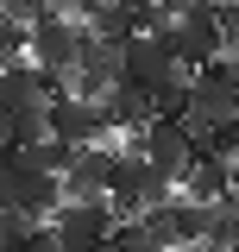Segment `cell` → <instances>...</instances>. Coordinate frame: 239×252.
I'll use <instances>...</instances> for the list:
<instances>
[{
	"label": "cell",
	"mask_w": 239,
	"mask_h": 252,
	"mask_svg": "<svg viewBox=\"0 0 239 252\" xmlns=\"http://www.w3.org/2000/svg\"><path fill=\"white\" fill-rule=\"evenodd\" d=\"M151 32H157V38H164V44H170V51L189 63V69H202V63L227 57V44H233V32H227V13H220V6H195V0L182 6L177 19L164 13Z\"/></svg>",
	"instance_id": "3"
},
{
	"label": "cell",
	"mask_w": 239,
	"mask_h": 252,
	"mask_svg": "<svg viewBox=\"0 0 239 252\" xmlns=\"http://www.w3.org/2000/svg\"><path fill=\"white\" fill-rule=\"evenodd\" d=\"M13 152V114H6V107H0V158Z\"/></svg>",
	"instance_id": "16"
},
{
	"label": "cell",
	"mask_w": 239,
	"mask_h": 252,
	"mask_svg": "<svg viewBox=\"0 0 239 252\" xmlns=\"http://www.w3.org/2000/svg\"><path fill=\"white\" fill-rule=\"evenodd\" d=\"M120 152H139V158H151L164 177H177L182 183V170L195 164V132H189V120H157L151 126H139V132H120Z\"/></svg>",
	"instance_id": "5"
},
{
	"label": "cell",
	"mask_w": 239,
	"mask_h": 252,
	"mask_svg": "<svg viewBox=\"0 0 239 252\" xmlns=\"http://www.w3.org/2000/svg\"><path fill=\"white\" fill-rule=\"evenodd\" d=\"M63 202V177L57 170H44L26 145H13V152L0 158V208H19L31 220H51Z\"/></svg>",
	"instance_id": "2"
},
{
	"label": "cell",
	"mask_w": 239,
	"mask_h": 252,
	"mask_svg": "<svg viewBox=\"0 0 239 252\" xmlns=\"http://www.w3.org/2000/svg\"><path fill=\"white\" fill-rule=\"evenodd\" d=\"M239 240V195H220V202H208V233H202V246H233Z\"/></svg>",
	"instance_id": "12"
},
{
	"label": "cell",
	"mask_w": 239,
	"mask_h": 252,
	"mask_svg": "<svg viewBox=\"0 0 239 252\" xmlns=\"http://www.w3.org/2000/svg\"><path fill=\"white\" fill-rule=\"evenodd\" d=\"M6 114H13V145H38V139H51V101L6 107Z\"/></svg>",
	"instance_id": "14"
},
{
	"label": "cell",
	"mask_w": 239,
	"mask_h": 252,
	"mask_svg": "<svg viewBox=\"0 0 239 252\" xmlns=\"http://www.w3.org/2000/svg\"><path fill=\"white\" fill-rule=\"evenodd\" d=\"M233 195H239V158H233Z\"/></svg>",
	"instance_id": "19"
},
{
	"label": "cell",
	"mask_w": 239,
	"mask_h": 252,
	"mask_svg": "<svg viewBox=\"0 0 239 252\" xmlns=\"http://www.w3.org/2000/svg\"><path fill=\"white\" fill-rule=\"evenodd\" d=\"M182 195H195V202H220V195H233V158L195 152V164L182 170Z\"/></svg>",
	"instance_id": "11"
},
{
	"label": "cell",
	"mask_w": 239,
	"mask_h": 252,
	"mask_svg": "<svg viewBox=\"0 0 239 252\" xmlns=\"http://www.w3.org/2000/svg\"><path fill=\"white\" fill-rule=\"evenodd\" d=\"M89 19H76V13H63V6H44L38 19H31V63L51 76V89L69 94V69L82 57V44H89Z\"/></svg>",
	"instance_id": "1"
},
{
	"label": "cell",
	"mask_w": 239,
	"mask_h": 252,
	"mask_svg": "<svg viewBox=\"0 0 239 252\" xmlns=\"http://www.w3.org/2000/svg\"><path fill=\"white\" fill-rule=\"evenodd\" d=\"M177 252H220V246H202V240H195V246H177Z\"/></svg>",
	"instance_id": "17"
},
{
	"label": "cell",
	"mask_w": 239,
	"mask_h": 252,
	"mask_svg": "<svg viewBox=\"0 0 239 252\" xmlns=\"http://www.w3.org/2000/svg\"><path fill=\"white\" fill-rule=\"evenodd\" d=\"M13 63H31V19L0 13V69H13Z\"/></svg>",
	"instance_id": "13"
},
{
	"label": "cell",
	"mask_w": 239,
	"mask_h": 252,
	"mask_svg": "<svg viewBox=\"0 0 239 252\" xmlns=\"http://www.w3.org/2000/svg\"><path fill=\"white\" fill-rule=\"evenodd\" d=\"M177 51L157 38V32H139V38H126V82H139V89H157L170 69H177Z\"/></svg>",
	"instance_id": "9"
},
{
	"label": "cell",
	"mask_w": 239,
	"mask_h": 252,
	"mask_svg": "<svg viewBox=\"0 0 239 252\" xmlns=\"http://www.w3.org/2000/svg\"><path fill=\"white\" fill-rule=\"evenodd\" d=\"M227 120H239V51L195 69V107H189V126H227Z\"/></svg>",
	"instance_id": "6"
},
{
	"label": "cell",
	"mask_w": 239,
	"mask_h": 252,
	"mask_svg": "<svg viewBox=\"0 0 239 252\" xmlns=\"http://www.w3.org/2000/svg\"><path fill=\"white\" fill-rule=\"evenodd\" d=\"M51 139H69L82 152V145H101V139H120V132H114L101 101H89V94H51Z\"/></svg>",
	"instance_id": "7"
},
{
	"label": "cell",
	"mask_w": 239,
	"mask_h": 252,
	"mask_svg": "<svg viewBox=\"0 0 239 252\" xmlns=\"http://www.w3.org/2000/svg\"><path fill=\"white\" fill-rule=\"evenodd\" d=\"M26 252H63L57 246V227H51V220H44V227H38V233H31V246Z\"/></svg>",
	"instance_id": "15"
},
{
	"label": "cell",
	"mask_w": 239,
	"mask_h": 252,
	"mask_svg": "<svg viewBox=\"0 0 239 252\" xmlns=\"http://www.w3.org/2000/svg\"><path fill=\"white\" fill-rule=\"evenodd\" d=\"M114 164H120V139L82 145V152H76V164L63 170V195H107V183H114Z\"/></svg>",
	"instance_id": "8"
},
{
	"label": "cell",
	"mask_w": 239,
	"mask_h": 252,
	"mask_svg": "<svg viewBox=\"0 0 239 252\" xmlns=\"http://www.w3.org/2000/svg\"><path fill=\"white\" fill-rule=\"evenodd\" d=\"M101 107H107V120H114V132H139V126L157 120V101H151V89H139V82H126L120 76L114 89L101 94Z\"/></svg>",
	"instance_id": "10"
},
{
	"label": "cell",
	"mask_w": 239,
	"mask_h": 252,
	"mask_svg": "<svg viewBox=\"0 0 239 252\" xmlns=\"http://www.w3.org/2000/svg\"><path fill=\"white\" fill-rule=\"evenodd\" d=\"M195 6H220V13H227V6H233V0H195Z\"/></svg>",
	"instance_id": "18"
},
{
	"label": "cell",
	"mask_w": 239,
	"mask_h": 252,
	"mask_svg": "<svg viewBox=\"0 0 239 252\" xmlns=\"http://www.w3.org/2000/svg\"><path fill=\"white\" fill-rule=\"evenodd\" d=\"M51 227H57V246L63 252H107L120 215H114L107 195H63L57 215H51Z\"/></svg>",
	"instance_id": "4"
}]
</instances>
